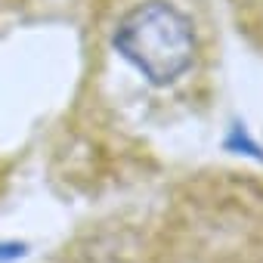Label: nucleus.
I'll list each match as a JSON object with an SVG mask.
<instances>
[{"instance_id":"obj_1","label":"nucleus","mask_w":263,"mask_h":263,"mask_svg":"<svg viewBox=\"0 0 263 263\" xmlns=\"http://www.w3.org/2000/svg\"><path fill=\"white\" fill-rule=\"evenodd\" d=\"M115 50L146 81L164 87L189 71L195 56L192 22L167 0H146L115 28Z\"/></svg>"}]
</instances>
